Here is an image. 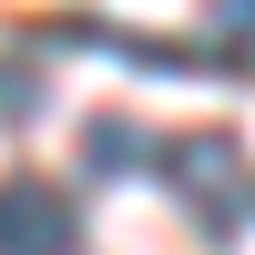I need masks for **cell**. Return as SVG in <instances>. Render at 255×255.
<instances>
[{"label": "cell", "mask_w": 255, "mask_h": 255, "mask_svg": "<svg viewBox=\"0 0 255 255\" xmlns=\"http://www.w3.org/2000/svg\"><path fill=\"white\" fill-rule=\"evenodd\" d=\"M163 174H174L184 184V204H204V235H235V225L255 215V184H245V153H235V133H174V143H163Z\"/></svg>", "instance_id": "obj_1"}, {"label": "cell", "mask_w": 255, "mask_h": 255, "mask_svg": "<svg viewBox=\"0 0 255 255\" xmlns=\"http://www.w3.org/2000/svg\"><path fill=\"white\" fill-rule=\"evenodd\" d=\"M31 102H41V92H31V82L10 72V61H0V123H20V113H31Z\"/></svg>", "instance_id": "obj_4"}, {"label": "cell", "mask_w": 255, "mask_h": 255, "mask_svg": "<svg viewBox=\"0 0 255 255\" xmlns=\"http://www.w3.org/2000/svg\"><path fill=\"white\" fill-rule=\"evenodd\" d=\"M0 255H82V204L51 174H10L0 184Z\"/></svg>", "instance_id": "obj_2"}, {"label": "cell", "mask_w": 255, "mask_h": 255, "mask_svg": "<svg viewBox=\"0 0 255 255\" xmlns=\"http://www.w3.org/2000/svg\"><path fill=\"white\" fill-rule=\"evenodd\" d=\"M204 61H215V72H255V0L215 10V31H204Z\"/></svg>", "instance_id": "obj_3"}]
</instances>
